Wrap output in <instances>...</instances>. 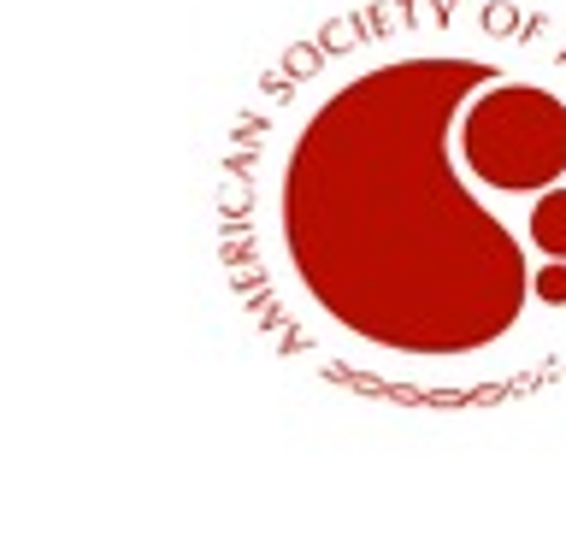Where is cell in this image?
<instances>
[{
  "label": "cell",
  "mask_w": 566,
  "mask_h": 548,
  "mask_svg": "<svg viewBox=\"0 0 566 548\" xmlns=\"http://www.w3.org/2000/svg\"><path fill=\"white\" fill-rule=\"evenodd\" d=\"M336 30L265 83L230 159L260 318L401 401L566 371V42L460 0Z\"/></svg>",
  "instance_id": "cell-1"
}]
</instances>
